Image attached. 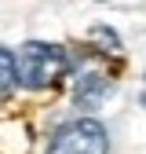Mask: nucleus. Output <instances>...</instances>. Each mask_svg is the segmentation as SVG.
I'll use <instances>...</instances> for the list:
<instances>
[{"label": "nucleus", "mask_w": 146, "mask_h": 154, "mask_svg": "<svg viewBox=\"0 0 146 154\" xmlns=\"http://www.w3.org/2000/svg\"><path fill=\"white\" fill-rule=\"evenodd\" d=\"M69 59L59 44H48V41H29L18 48L15 55V81L29 88V92H40V88H51L59 77L66 73Z\"/></svg>", "instance_id": "1"}, {"label": "nucleus", "mask_w": 146, "mask_h": 154, "mask_svg": "<svg viewBox=\"0 0 146 154\" xmlns=\"http://www.w3.org/2000/svg\"><path fill=\"white\" fill-rule=\"evenodd\" d=\"M110 150V136L99 121L80 118V121H69L51 136L44 154H106Z\"/></svg>", "instance_id": "2"}, {"label": "nucleus", "mask_w": 146, "mask_h": 154, "mask_svg": "<svg viewBox=\"0 0 146 154\" xmlns=\"http://www.w3.org/2000/svg\"><path fill=\"white\" fill-rule=\"evenodd\" d=\"M106 92H110V77L102 70H84L77 77V85H73V99L80 106H99L106 99Z\"/></svg>", "instance_id": "3"}, {"label": "nucleus", "mask_w": 146, "mask_h": 154, "mask_svg": "<svg viewBox=\"0 0 146 154\" xmlns=\"http://www.w3.org/2000/svg\"><path fill=\"white\" fill-rule=\"evenodd\" d=\"M15 85V55L7 48H0V95H7Z\"/></svg>", "instance_id": "4"}, {"label": "nucleus", "mask_w": 146, "mask_h": 154, "mask_svg": "<svg viewBox=\"0 0 146 154\" xmlns=\"http://www.w3.org/2000/svg\"><path fill=\"white\" fill-rule=\"evenodd\" d=\"M91 41H99V44H102L99 51H117V48H121L117 33H113V29H106V26H95V29H91Z\"/></svg>", "instance_id": "5"}, {"label": "nucleus", "mask_w": 146, "mask_h": 154, "mask_svg": "<svg viewBox=\"0 0 146 154\" xmlns=\"http://www.w3.org/2000/svg\"><path fill=\"white\" fill-rule=\"evenodd\" d=\"M142 106H146V92H142Z\"/></svg>", "instance_id": "6"}]
</instances>
